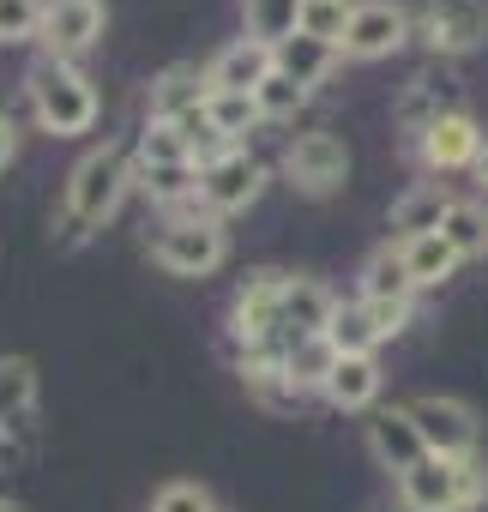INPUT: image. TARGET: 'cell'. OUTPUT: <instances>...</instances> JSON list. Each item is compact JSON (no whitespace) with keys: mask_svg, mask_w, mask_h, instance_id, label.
<instances>
[{"mask_svg":"<svg viewBox=\"0 0 488 512\" xmlns=\"http://www.w3.org/2000/svg\"><path fill=\"white\" fill-rule=\"evenodd\" d=\"M440 115H446V109L434 103V79H410V97L398 103V121H404V127H410V133L422 139V133H428V127H434Z\"/></svg>","mask_w":488,"mask_h":512,"instance_id":"33","label":"cell"},{"mask_svg":"<svg viewBox=\"0 0 488 512\" xmlns=\"http://www.w3.org/2000/svg\"><path fill=\"white\" fill-rule=\"evenodd\" d=\"M260 193H266V163H260L254 151H241V145L199 169V205H205L211 217H235V211H248Z\"/></svg>","mask_w":488,"mask_h":512,"instance_id":"7","label":"cell"},{"mask_svg":"<svg viewBox=\"0 0 488 512\" xmlns=\"http://www.w3.org/2000/svg\"><path fill=\"white\" fill-rule=\"evenodd\" d=\"M350 13H356V0H302V31L338 49L350 31Z\"/></svg>","mask_w":488,"mask_h":512,"instance_id":"29","label":"cell"},{"mask_svg":"<svg viewBox=\"0 0 488 512\" xmlns=\"http://www.w3.org/2000/svg\"><path fill=\"white\" fill-rule=\"evenodd\" d=\"M133 163H193V151H187V139H181L169 121H151V127L139 133V151H133Z\"/></svg>","mask_w":488,"mask_h":512,"instance_id":"31","label":"cell"},{"mask_svg":"<svg viewBox=\"0 0 488 512\" xmlns=\"http://www.w3.org/2000/svg\"><path fill=\"white\" fill-rule=\"evenodd\" d=\"M37 404V368L25 356H0V428L25 422Z\"/></svg>","mask_w":488,"mask_h":512,"instance_id":"27","label":"cell"},{"mask_svg":"<svg viewBox=\"0 0 488 512\" xmlns=\"http://www.w3.org/2000/svg\"><path fill=\"white\" fill-rule=\"evenodd\" d=\"M43 37V0H0V43Z\"/></svg>","mask_w":488,"mask_h":512,"instance_id":"32","label":"cell"},{"mask_svg":"<svg viewBox=\"0 0 488 512\" xmlns=\"http://www.w3.org/2000/svg\"><path fill=\"white\" fill-rule=\"evenodd\" d=\"M0 512H19V506H13V500H0Z\"/></svg>","mask_w":488,"mask_h":512,"instance_id":"38","label":"cell"},{"mask_svg":"<svg viewBox=\"0 0 488 512\" xmlns=\"http://www.w3.org/2000/svg\"><path fill=\"white\" fill-rule=\"evenodd\" d=\"M416 31L434 55H470L488 37V0H428Z\"/></svg>","mask_w":488,"mask_h":512,"instance_id":"10","label":"cell"},{"mask_svg":"<svg viewBox=\"0 0 488 512\" xmlns=\"http://www.w3.org/2000/svg\"><path fill=\"white\" fill-rule=\"evenodd\" d=\"M133 187H145L157 205L181 211L187 199H199V163H133Z\"/></svg>","mask_w":488,"mask_h":512,"instance_id":"21","label":"cell"},{"mask_svg":"<svg viewBox=\"0 0 488 512\" xmlns=\"http://www.w3.org/2000/svg\"><path fill=\"white\" fill-rule=\"evenodd\" d=\"M332 368H338V350H332L326 338H296V344L284 350V380H290L296 392H326Z\"/></svg>","mask_w":488,"mask_h":512,"instance_id":"24","label":"cell"},{"mask_svg":"<svg viewBox=\"0 0 488 512\" xmlns=\"http://www.w3.org/2000/svg\"><path fill=\"white\" fill-rule=\"evenodd\" d=\"M404 37H410V13L398 0H356L338 55L344 61H386L392 49H404Z\"/></svg>","mask_w":488,"mask_h":512,"instance_id":"9","label":"cell"},{"mask_svg":"<svg viewBox=\"0 0 488 512\" xmlns=\"http://www.w3.org/2000/svg\"><path fill=\"white\" fill-rule=\"evenodd\" d=\"M151 512H217V500L205 482H163L151 494Z\"/></svg>","mask_w":488,"mask_h":512,"instance_id":"34","label":"cell"},{"mask_svg":"<svg viewBox=\"0 0 488 512\" xmlns=\"http://www.w3.org/2000/svg\"><path fill=\"white\" fill-rule=\"evenodd\" d=\"M410 422L422 434V446L434 458H476L482 446V428H476V410L464 398H446V392H422L410 404Z\"/></svg>","mask_w":488,"mask_h":512,"instance_id":"6","label":"cell"},{"mask_svg":"<svg viewBox=\"0 0 488 512\" xmlns=\"http://www.w3.org/2000/svg\"><path fill=\"white\" fill-rule=\"evenodd\" d=\"M151 260L169 278H211L229 260V229L211 211H175L151 241Z\"/></svg>","mask_w":488,"mask_h":512,"instance_id":"3","label":"cell"},{"mask_svg":"<svg viewBox=\"0 0 488 512\" xmlns=\"http://www.w3.org/2000/svg\"><path fill=\"white\" fill-rule=\"evenodd\" d=\"M470 175H476V187L488 193V145H482V157H476V169H470Z\"/></svg>","mask_w":488,"mask_h":512,"instance_id":"37","label":"cell"},{"mask_svg":"<svg viewBox=\"0 0 488 512\" xmlns=\"http://www.w3.org/2000/svg\"><path fill=\"white\" fill-rule=\"evenodd\" d=\"M410 296H416V284H410V266H404L398 241L374 247L368 266H362V302H410Z\"/></svg>","mask_w":488,"mask_h":512,"instance_id":"19","label":"cell"},{"mask_svg":"<svg viewBox=\"0 0 488 512\" xmlns=\"http://www.w3.org/2000/svg\"><path fill=\"white\" fill-rule=\"evenodd\" d=\"M205 121H211V133H217L223 145H235L241 133H254V127H260V109H254V97H235V91H205Z\"/></svg>","mask_w":488,"mask_h":512,"instance_id":"28","label":"cell"},{"mask_svg":"<svg viewBox=\"0 0 488 512\" xmlns=\"http://www.w3.org/2000/svg\"><path fill=\"white\" fill-rule=\"evenodd\" d=\"M488 494V470L476 458H422L416 470L398 476V500L410 512H470Z\"/></svg>","mask_w":488,"mask_h":512,"instance_id":"4","label":"cell"},{"mask_svg":"<svg viewBox=\"0 0 488 512\" xmlns=\"http://www.w3.org/2000/svg\"><path fill=\"white\" fill-rule=\"evenodd\" d=\"M241 19H248V37H254V43L278 49V43H290V37L302 31V0H248V7H241Z\"/></svg>","mask_w":488,"mask_h":512,"instance_id":"25","label":"cell"},{"mask_svg":"<svg viewBox=\"0 0 488 512\" xmlns=\"http://www.w3.org/2000/svg\"><path fill=\"white\" fill-rule=\"evenodd\" d=\"M193 109H205V73L199 67H169L151 85V121H181Z\"/></svg>","mask_w":488,"mask_h":512,"instance_id":"20","label":"cell"},{"mask_svg":"<svg viewBox=\"0 0 488 512\" xmlns=\"http://www.w3.org/2000/svg\"><path fill=\"white\" fill-rule=\"evenodd\" d=\"M368 452H374L386 470H398V476L428 458V446H422V434H416V422H410V404H404V410H374V422H368Z\"/></svg>","mask_w":488,"mask_h":512,"instance_id":"14","label":"cell"},{"mask_svg":"<svg viewBox=\"0 0 488 512\" xmlns=\"http://www.w3.org/2000/svg\"><path fill=\"white\" fill-rule=\"evenodd\" d=\"M217 512H229V506H217Z\"/></svg>","mask_w":488,"mask_h":512,"instance_id":"39","label":"cell"},{"mask_svg":"<svg viewBox=\"0 0 488 512\" xmlns=\"http://www.w3.org/2000/svg\"><path fill=\"white\" fill-rule=\"evenodd\" d=\"M416 145H422V163L440 169V175H452V169H476V157H482V127H476L470 109H446Z\"/></svg>","mask_w":488,"mask_h":512,"instance_id":"12","label":"cell"},{"mask_svg":"<svg viewBox=\"0 0 488 512\" xmlns=\"http://www.w3.org/2000/svg\"><path fill=\"white\" fill-rule=\"evenodd\" d=\"M326 344L338 356H374V344H386V338L374 332V320H368L362 302H338L332 308V326H326Z\"/></svg>","mask_w":488,"mask_h":512,"instance_id":"26","label":"cell"},{"mask_svg":"<svg viewBox=\"0 0 488 512\" xmlns=\"http://www.w3.org/2000/svg\"><path fill=\"white\" fill-rule=\"evenodd\" d=\"M284 272L260 266L248 272V284L235 290V308H229V332L241 350H284Z\"/></svg>","mask_w":488,"mask_h":512,"instance_id":"5","label":"cell"},{"mask_svg":"<svg viewBox=\"0 0 488 512\" xmlns=\"http://www.w3.org/2000/svg\"><path fill=\"white\" fill-rule=\"evenodd\" d=\"M302 103H308V91H302L296 79H284V73H272V79L254 91V109H260V121H290Z\"/></svg>","mask_w":488,"mask_h":512,"instance_id":"30","label":"cell"},{"mask_svg":"<svg viewBox=\"0 0 488 512\" xmlns=\"http://www.w3.org/2000/svg\"><path fill=\"white\" fill-rule=\"evenodd\" d=\"M127 187H133V157H121L115 145L85 151V157L73 163V175H67V235L79 241L85 229L109 223V217L121 211Z\"/></svg>","mask_w":488,"mask_h":512,"instance_id":"2","label":"cell"},{"mask_svg":"<svg viewBox=\"0 0 488 512\" xmlns=\"http://www.w3.org/2000/svg\"><path fill=\"white\" fill-rule=\"evenodd\" d=\"M332 290L326 284H314V278H290L284 284V350L296 344V338H326V326H332Z\"/></svg>","mask_w":488,"mask_h":512,"instance_id":"15","label":"cell"},{"mask_svg":"<svg viewBox=\"0 0 488 512\" xmlns=\"http://www.w3.org/2000/svg\"><path fill=\"white\" fill-rule=\"evenodd\" d=\"M362 308H368V320H374L380 338H398L410 326V302H362Z\"/></svg>","mask_w":488,"mask_h":512,"instance_id":"35","label":"cell"},{"mask_svg":"<svg viewBox=\"0 0 488 512\" xmlns=\"http://www.w3.org/2000/svg\"><path fill=\"white\" fill-rule=\"evenodd\" d=\"M380 398V362L374 356H338L332 380H326V404L338 410H374Z\"/></svg>","mask_w":488,"mask_h":512,"instance_id":"18","label":"cell"},{"mask_svg":"<svg viewBox=\"0 0 488 512\" xmlns=\"http://www.w3.org/2000/svg\"><path fill=\"white\" fill-rule=\"evenodd\" d=\"M103 37V0H43V49L55 61H79Z\"/></svg>","mask_w":488,"mask_h":512,"instance_id":"11","label":"cell"},{"mask_svg":"<svg viewBox=\"0 0 488 512\" xmlns=\"http://www.w3.org/2000/svg\"><path fill=\"white\" fill-rule=\"evenodd\" d=\"M398 253H404V266H410V284L416 290H434V284H446L464 260L446 247V235L434 229V235H416V241H398Z\"/></svg>","mask_w":488,"mask_h":512,"instance_id":"23","label":"cell"},{"mask_svg":"<svg viewBox=\"0 0 488 512\" xmlns=\"http://www.w3.org/2000/svg\"><path fill=\"white\" fill-rule=\"evenodd\" d=\"M25 91H31V115H37L43 133H55V139L91 133V121H97V91H91V79H85L73 61L43 55V61L25 73Z\"/></svg>","mask_w":488,"mask_h":512,"instance_id":"1","label":"cell"},{"mask_svg":"<svg viewBox=\"0 0 488 512\" xmlns=\"http://www.w3.org/2000/svg\"><path fill=\"white\" fill-rule=\"evenodd\" d=\"M13 157H19V127H13L7 115H0V169H7Z\"/></svg>","mask_w":488,"mask_h":512,"instance_id":"36","label":"cell"},{"mask_svg":"<svg viewBox=\"0 0 488 512\" xmlns=\"http://www.w3.org/2000/svg\"><path fill=\"white\" fill-rule=\"evenodd\" d=\"M272 61H278V73H284V79H296L302 91H314V85H320V79H326L344 55H338L332 43H320V37L296 31L290 43H278V49H272Z\"/></svg>","mask_w":488,"mask_h":512,"instance_id":"17","label":"cell"},{"mask_svg":"<svg viewBox=\"0 0 488 512\" xmlns=\"http://www.w3.org/2000/svg\"><path fill=\"white\" fill-rule=\"evenodd\" d=\"M284 175H290L296 193L326 199V193L344 187V175H350V151H344L338 133H302V139H290V151H284Z\"/></svg>","mask_w":488,"mask_h":512,"instance_id":"8","label":"cell"},{"mask_svg":"<svg viewBox=\"0 0 488 512\" xmlns=\"http://www.w3.org/2000/svg\"><path fill=\"white\" fill-rule=\"evenodd\" d=\"M446 205H452V193H446L440 181H416L410 193H398V199H392V241L434 235V229H440V217H446Z\"/></svg>","mask_w":488,"mask_h":512,"instance_id":"16","label":"cell"},{"mask_svg":"<svg viewBox=\"0 0 488 512\" xmlns=\"http://www.w3.org/2000/svg\"><path fill=\"white\" fill-rule=\"evenodd\" d=\"M272 73H278V61H272V49H266V43L235 37L229 49H217V55H211V67H205V91H235V97H254Z\"/></svg>","mask_w":488,"mask_h":512,"instance_id":"13","label":"cell"},{"mask_svg":"<svg viewBox=\"0 0 488 512\" xmlns=\"http://www.w3.org/2000/svg\"><path fill=\"white\" fill-rule=\"evenodd\" d=\"M440 235L458 260H482L488 253V205L482 199H452L446 217H440Z\"/></svg>","mask_w":488,"mask_h":512,"instance_id":"22","label":"cell"}]
</instances>
